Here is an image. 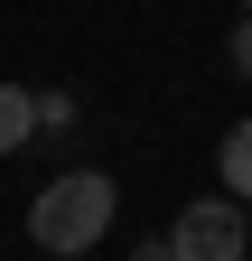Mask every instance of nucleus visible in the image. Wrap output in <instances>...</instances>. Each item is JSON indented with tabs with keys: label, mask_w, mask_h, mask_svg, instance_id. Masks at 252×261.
<instances>
[{
	"label": "nucleus",
	"mask_w": 252,
	"mask_h": 261,
	"mask_svg": "<svg viewBox=\"0 0 252 261\" xmlns=\"http://www.w3.org/2000/svg\"><path fill=\"white\" fill-rule=\"evenodd\" d=\"M112 215H121V187L103 168H66V177H47L38 196H28V243L56 252V261H84L112 233Z\"/></svg>",
	"instance_id": "1"
},
{
	"label": "nucleus",
	"mask_w": 252,
	"mask_h": 261,
	"mask_svg": "<svg viewBox=\"0 0 252 261\" xmlns=\"http://www.w3.org/2000/svg\"><path fill=\"white\" fill-rule=\"evenodd\" d=\"M159 243L178 261H243L252 252V205H243V196H196V205H178V224Z\"/></svg>",
	"instance_id": "2"
},
{
	"label": "nucleus",
	"mask_w": 252,
	"mask_h": 261,
	"mask_svg": "<svg viewBox=\"0 0 252 261\" xmlns=\"http://www.w3.org/2000/svg\"><path fill=\"white\" fill-rule=\"evenodd\" d=\"M28 140H38V93H28V84H0V159L28 149Z\"/></svg>",
	"instance_id": "3"
},
{
	"label": "nucleus",
	"mask_w": 252,
	"mask_h": 261,
	"mask_svg": "<svg viewBox=\"0 0 252 261\" xmlns=\"http://www.w3.org/2000/svg\"><path fill=\"white\" fill-rule=\"evenodd\" d=\"M215 177H224V196H243L252 205V121L224 130V149H215Z\"/></svg>",
	"instance_id": "4"
},
{
	"label": "nucleus",
	"mask_w": 252,
	"mask_h": 261,
	"mask_svg": "<svg viewBox=\"0 0 252 261\" xmlns=\"http://www.w3.org/2000/svg\"><path fill=\"white\" fill-rule=\"evenodd\" d=\"M38 130H47V140L75 130V93H38Z\"/></svg>",
	"instance_id": "5"
},
{
	"label": "nucleus",
	"mask_w": 252,
	"mask_h": 261,
	"mask_svg": "<svg viewBox=\"0 0 252 261\" xmlns=\"http://www.w3.org/2000/svg\"><path fill=\"white\" fill-rule=\"evenodd\" d=\"M234 75L252 84V10H243V28H234Z\"/></svg>",
	"instance_id": "6"
},
{
	"label": "nucleus",
	"mask_w": 252,
	"mask_h": 261,
	"mask_svg": "<svg viewBox=\"0 0 252 261\" xmlns=\"http://www.w3.org/2000/svg\"><path fill=\"white\" fill-rule=\"evenodd\" d=\"M131 261H178V252H168V243H140V252H131Z\"/></svg>",
	"instance_id": "7"
},
{
	"label": "nucleus",
	"mask_w": 252,
	"mask_h": 261,
	"mask_svg": "<svg viewBox=\"0 0 252 261\" xmlns=\"http://www.w3.org/2000/svg\"><path fill=\"white\" fill-rule=\"evenodd\" d=\"M243 10H252V0H243Z\"/></svg>",
	"instance_id": "8"
}]
</instances>
